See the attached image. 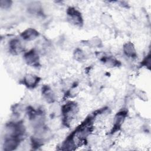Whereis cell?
Returning <instances> with one entry per match:
<instances>
[{"label": "cell", "mask_w": 151, "mask_h": 151, "mask_svg": "<svg viewBox=\"0 0 151 151\" xmlns=\"http://www.w3.org/2000/svg\"><path fill=\"white\" fill-rule=\"evenodd\" d=\"M13 4V1L11 0H1L0 8L2 9L7 10L11 8Z\"/></svg>", "instance_id": "cell-16"}, {"label": "cell", "mask_w": 151, "mask_h": 151, "mask_svg": "<svg viewBox=\"0 0 151 151\" xmlns=\"http://www.w3.org/2000/svg\"><path fill=\"white\" fill-rule=\"evenodd\" d=\"M127 111L126 109H123L119 111L114 115L113 120V126L111 130V134H114L121 129L126 117H127Z\"/></svg>", "instance_id": "cell-4"}, {"label": "cell", "mask_w": 151, "mask_h": 151, "mask_svg": "<svg viewBox=\"0 0 151 151\" xmlns=\"http://www.w3.org/2000/svg\"><path fill=\"white\" fill-rule=\"evenodd\" d=\"M78 111V106L75 101H70L63 105L61 107V113L63 123L65 126H68L76 117Z\"/></svg>", "instance_id": "cell-1"}, {"label": "cell", "mask_w": 151, "mask_h": 151, "mask_svg": "<svg viewBox=\"0 0 151 151\" xmlns=\"http://www.w3.org/2000/svg\"><path fill=\"white\" fill-rule=\"evenodd\" d=\"M83 43L90 48H100L103 45L101 40L97 36L91 37L90 38L85 40Z\"/></svg>", "instance_id": "cell-13"}, {"label": "cell", "mask_w": 151, "mask_h": 151, "mask_svg": "<svg viewBox=\"0 0 151 151\" xmlns=\"http://www.w3.org/2000/svg\"><path fill=\"white\" fill-rule=\"evenodd\" d=\"M141 64L143 67H146L148 68H150V55L148 54L146 57L143 60L141 63Z\"/></svg>", "instance_id": "cell-17"}, {"label": "cell", "mask_w": 151, "mask_h": 151, "mask_svg": "<svg viewBox=\"0 0 151 151\" xmlns=\"http://www.w3.org/2000/svg\"><path fill=\"white\" fill-rule=\"evenodd\" d=\"M41 78L39 76L32 73H27L24 76L22 82L26 87L32 89L39 84Z\"/></svg>", "instance_id": "cell-6"}, {"label": "cell", "mask_w": 151, "mask_h": 151, "mask_svg": "<svg viewBox=\"0 0 151 151\" xmlns=\"http://www.w3.org/2000/svg\"><path fill=\"white\" fill-rule=\"evenodd\" d=\"M101 22L106 27H110L113 25V19L111 15L107 12H103L100 16Z\"/></svg>", "instance_id": "cell-15"}, {"label": "cell", "mask_w": 151, "mask_h": 151, "mask_svg": "<svg viewBox=\"0 0 151 151\" xmlns=\"http://www.w3.org/2000/svg\"><path fill=\"white\" fill-rule=\"evenodd\" d=\"M8 50L11 54L18 55L24 51V45L20 39L14 38L9 41Z\"/></svg>", "instance_id": "cell-5"}, {"label": "cell", "mask_w": 151, "mask_h": 151, "mask_svg": "<svg viewBox=\"0 0 151 151\" xmlns=\"http://www.w3.org/2000/svg\"><path fill=\"white\" fill-rule=\"evenodd\" d=\"M100 60L103 65L109 68L119 67L121 65L120 61L111 55H103L100 58Z\"/></svg>", "instance_id": "cell-9"}, {"label": "cell", "mask_w": 151, "mask_h": 151, "mask_svg": "<svg viewBox=\"0 0 151 151\" xmlns=\"http://www.w3.org/2000/svg\"><path fill=\"white\" fill-rule=\"evenodd\" d=\"M123 51L124 54L128 58L136 59L137 57L136 48L133 43L130 41H127L123 44Z\"/></svg>", "instance_id": "cell-10"}, {"label": "cell", "mask_w": 151, "mask_h": 151, "mask_svg": "<svg viewBox=\"0 0 151 151\" xmlns=\"http://www.w3.org/2000/svg\"><path fill=\"white\" fill-rule=\"evenodd\" d=\"M22 139L17 137H5L3 143V149L5 151L15 150L20 145Z\"/></svg>", "instance_id": "cell-7"}, {"label": "cell", "mask_w": 151, "mask_h": 151, "mask_svg": "<svg viewBox=\"0 0 151 151\" xmlns=\"http://www.w3.org/2000/svg\"><path fill=\"white\" fill-rule=\"evenodd\" d=\"M67 21L71 25L81 27L84 24V19L81 12L74 6H69L66 11Z\"/></svg>", "instance_id": "cell-2"}, {"label": "cell", "mask_w": 151, "mask_h": 151, "mask_svg": "<svg viewBox=\"0 0 151 151\" xmlns=\"http://www.w3.org/2000/svg\"><path fill=\"white\" fill-rule=\"evenodd\" d=\"M137 96L138 98L142 100H147V97L146 93H145L142 90H137L136 91V96Z\"/></svg>", "instance_id": "cell-18"}, {"label": "cell", "mask_w": 151, "mask_h": 151, "mask_svg": "<svg viewBox=\"0 0 151 151\" xmlns=\"http://www.w3.org/2000/svg\"><path fill=\"white\" fill-rule=\"evenodd\" d=\"M40 36L39 32L34 28H27L21 34L20 37L25 41H32L36 40Z\"/></svg>", "instance_id": "cell-8"}, {"label": "cell", "mask_w": 151, "mask_h": 151, "mask_svg": "<svg viewBox=\"0 0 151 151\" xmlns=\"http://www.w3.org/2000/svg\"><path fill=\"white\" fill-rule=\"evenodd\" d=\"M41 92L42 97L48 103H53L55 101V94L48 86H44Z\"/></svg>", "instance_id": "cell-11"}, {"label": "cell", "mask_w": 151, "mask_h": 151, "mask_svg": "<svg viewBox=\"0 0 151 151\" xmlns=\"http://www.w3.org/2000/svg\"><path fill=\"white\" fill-rule=\"evenodd\" d=\"M73 58L78 62H83L87 58L86 52L80 48H76L73 52Z\"/></svg>", "instance_id": "cell-14"}, {"label": "cell", "mask_w": 151, "mask_h": 151, "mask_svg": "<svg viewBox=\"0 0 151 151\" xmlns=\"http://www.w3.org/2000/svg\"><path fill=\"white\" fill-rule=\"evenodd\" d=\"M24 61L29 66L38 67L40 65V57L38 51L32 48L24 52L23 55Z\"/></svg>", "instance_id": "cell-3"}, {"label": "cell", "mask_w": 151, "mask_h": 151, "mask_svg": "<svg viewBox=\"0 0 151 151\" xmlns=\"http://www.w3.org/2000/svg\"><path fill=\"white\" fill-rule=\"evenodd\" d=\"M42 9V4L40 1H32L27 5V10L31 14L41 15Z\"/></svg>", "instance_id": "cell-12"}]
</instances>
